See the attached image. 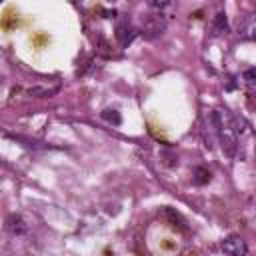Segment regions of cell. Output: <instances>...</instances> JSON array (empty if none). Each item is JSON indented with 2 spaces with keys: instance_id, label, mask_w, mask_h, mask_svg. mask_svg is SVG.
I'll return each mask as SVG.
<instances>
[{
  "instance_id": "1",
  "label": "cell",
  "mask_w": 256,
  "mask_h": 256,
  "mask_svg": "<svg viewBox=\"0 0 256 256\" xmlns=\"http://www.w3.org/2000/svg\"><path fill=\"white\" fill-rule=\"evenodd\" d=\"M210 120H212V126L216 130V136H218V142L222 146V152L228 156V158H234L236 154V148H238V120L224 108H218L210 114Z\"/></svg>"
},
{
  "instance_id": "2",
  "label": "cell",
  "mask_w": 256,
  "mask_h": 256,
  "mask_svg": "<svg viewBox=\"0 0 256 256\" xmlns=\"http://www.w3.org/2000/svg\"><path fill=\"white\" fill-rule=\"evenodd\" d=\"M166 26H168V22H166V18L160 14V10L150 12V14H144L142 20H140V32H142L144 38H148V40H154V38L162 36V34L166 32Z\"/></svg>"
},
{
  "instance_id": "3",
  "label": "cell",
  "mask_w": 256,
  "mask_h": 256,
  "mask_svg": "<svg viewBox=\"0 0 256 256\" xmlns=\"http://www.w3.org/2000/svg\"><path fill=\"white\" fill-rule=\"evenodd\" d=\"M114 36H116V40H118V44H120L122 48H128V46L134 42V38L138 36V30H136L128 20H122V22H118Z\"/></svg>"
},
{
  "instance_id": "4",
  "label": "cell",
  "mask_w": 256,
  "mask_h": 256,
  "mask_svg": "<svg viewBox=\"0 0 256 256\" xmlns=\"http://www.w3.org/2000/svg\"><path fill=\"white\" fill-rule=\"evenodd\" d=\"M222 252L232 254V256H244L248 252V246H246V242L240 236H228L222 242Z\"/></svg>"
},
{
  "instance_id": "5",
  "label": "cell",
  "mask_w": 256,
  "mask_h": 256,
  "mask_svg": "<svg viewBox=\"0 0 256 256\" xmlns=\"http://www.w3.org/2000/svg\"><path fill=\"white\" fill-rule=\"evenodd\" d=\"M6 230L12 236H24L28 232V224H26V220L20 214H10L6 218Z\"/></svg>"
},
{
  "instance_id": "6",
  "label": "cell",
  "mask_w": 256,
  "mask_h": 256,
  "mask_svg": "<svg viewBox=\"0 0 256 256\" xmlns=\"http://www.w3.org/2000/svg\"><path fill=\"white\" fill-rule=\"evenodd\" d=\"M160 216H162L164 220H168L172 228H180V230H186V222H184L182 214H180V212H176L174 208H170V206H164V208L160 210Z\"/></svg>"
},
{
  "instance_id": "7",
  "label": "cell",
  "mask_w": 256,
  "mask_h": 256,
  "mask_svg": "<svg viewBox=\"0 0 256 256\" xmlns=\"http://www.w3.org/2000/svg\"><path fill=\"white\" fill-rule=\"evenodd\" d=\"M238 34H240V38H244V40H256V12L250 14V16L244 20V24H242V28L238 30Z\"/></svg>"
},
{
  "instance_id": "8",
  "label": "cell",
  "mask_w": 256,
  "mask_h": 256,
  "mask_svg": "<svg viewBox=\"0 0 256 256\" xmlns=\"http://www.w3.org/2000/svg\"><path fill=\"white\" fill-rule=\"evenodd\" d=\"M6 136L12 138L14 142H20L24 148H30V150H50L52 148V146H48V144H44L40 140H30V138H24L20 134H6Z\"/></svg>"
},
{
  "instance_id": "9",
  "label": "cell",
  "mask_w": 256,
  "mask_h": 256,
  "mask_svg": "<svg viewBox=\"0 0 256 256\" xmlns=\"http://www.w3.org/2000/svg\"><path fill=\"white\" fill-rule=\"evenodd\" d=\"M60 90V86L58 84H54V86H34V88H30L28 90V96H32V98H50V96H54L56 92Z\"/></svg>"
},
{
  "instance_id": "10",
  "label": "cell",
  "mask_w": 256,
  "mask_h": 256,
  "mask_svg": "<svg viewBox=\"0 0 256 256\" xmlns=\"http://www.w3.org/2000/svg\"><path fill=\"white\" fill-rule=\"evenodd\" d=\"M212 30H214L216 36L228 32V18H226V12H218V14L214 16V20H212Z\"/></svg>"
},
{
  "instance_id": "11",
  "label": "cell",
  "mask_w": 256,
  "mask_h": 256,
  "mask_svg": "<svg viewBox=\"0 0 256 256\" xmlns=\"http://www.w3.org/2000/svg\"><path fill=\"white\" fill-rule=\"evenodd\" d=\"M210 178H212V174H210L204 166H196V168L192 170V182H194L196 186H204V184H208Z\"/></svg>"
},
{
  "instance_id": "12",
  "label": "cell",
  "mask_w": 256,
  "mask_h": 256,
  "mask_svg": "<svg viewBox=\"0 0 256 256\" xmlns=\"http://www.w3.org/2000/svg\"><path fill=\"white\" fill-rule=\"evenodd\" d=\"M100 116H102V120H106L112 126H120L122 124V116H120V112L116 108H104L100 112Z\"/></svg>"
},
{
  "instance_id": "13",
  "label": "cell",
  "mask_w": 256,
  "mask_h": 256,
  "mask_svg": "<svg viewBox=\"0 0 256 256\" xmlns=\"http://www.w3.org/2000/svg\"><path fill=\"white\" fill-rule=\"evenodd\" d=\"M242 78H244V82L248 86H254L256 84V68H246L244 74H242Z\"/></svg>"
},
{
  "instance_id": "14",
  "label": "cell",
  "mask_w": 256,
  "mask_h": 256,
  "mask_svg": "<svg viewBox=\"0 0 256 256\" xmlns=\"http://www.w3.org/2000/svg\"><path fill=\"white\" fill-rule=\"evenodd\" d=\"M146 4H148L152 10H164V8L170 4V0H146Z\"/></svg>"
}]
</instances>
